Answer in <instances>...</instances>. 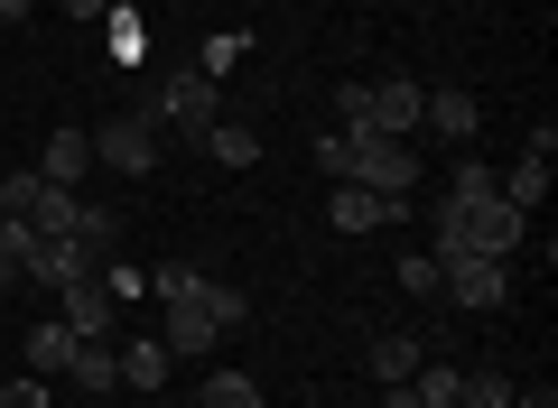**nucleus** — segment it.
Segmentation results:
<instances>
[{
	"label": "nucleus",
	"mask_w": 558,
	"mask_h": 408,
	"mask_svg": "<svg viewBox=\"0 0 558 408\" xmlns=\"http://www.w3.org/2000/svg\"><path fill=\"white\" fill-rule=\"evenodd\" d=\"M233 65H242V38H205V57H196V75H233Z\"/></svg>",
	"instance_id": "nucleus-25"
},
{
	"label": "nucleus",
	"mask_w": 558,
	"mask_h": 408,
	"mask_svg": "<svg viewBox=\"0 0 558 408\" xmlns=\"http://www.w3.org/2000/svg\"><path fill=\"white\" fill-rule=\"evenodd\" d=\"M65 10H75V20H102V10H112V0H65Z\"/></svg>",
	"instance_id": "nucleus-31"
},
{
	"label": "nucleus",
	"mask_w": 558,
	"mask_h": 408,
	"mask_svg": "<svg viewBox=\"0 0 558 408\" xmlns=\"http://www.w3.org/2000/svg\"><path fill=\"white\" fill-rule=\"evenodd\" d=\"M205 408H260V381L252 371H215L205 381Z\"/></svg>",
	"instance_id": "nucleus-21"
},
{
	"label": "nucleus",
	"mask_w": 558,
	"mask_h": 408,
	"mask_svg": "<svg viewBox=\"0 0 558 408\" xmlns=\"http://www.w3.org/2000/svg\"><path fill=\"white\" fill-rule=\"evenodd\" d=\"M410 390H418V408H457V371H438V362H418Z\"/></svg>",
	"instance_id": "nucleus-23"
},
{
	"label": "nucleus",
	"mask_w": 558,
	"mask_h": 408,
	"mask_svg": "<svg viewBox=\"0 0 558 408\" xmlns=\"http://www.w3.org/2000/svg\"><path fill=\"white\" fill-rule=\"evenodd\" d=\"M94 158H102L112 176H149V168H159V121H149V112L102 121V131H94Z\"/></svg>",
	"instance_id": "nucleus-5"
},
{
	"label": "nucleus",
	"mask_w": 558,
	"mask_h": 408,
	"mask_svg": "<svg viewBox=\"0 0 558 408\" xmlns=\"http://www.w3.org/2000/svg\"><path fill=\"white\" fill-rule=\"evenodd\" d=\"M428 260H438V288L457 297V307H475V316H494L502 297H512V270L484 260V251H428Z\"/></svg>",
	"instance_id": "nucleus-3"
},
{
	"label": "nucleus",
	"mask_w": 558,
	"mask_h": 408,
	"mask_svg": "<svg viewBox=\"0 0 558 408\" xmlns=\"http://www.w3.org/2000/svg\"><path fill=\"white\" fill-rule=\"evenodd\" d=\"M457 408H512V381L502 371H457Z\"/></svg>",
	"instance_id": "nucleus-20"
},
{
	"label": "nucleus",
	"mask_w": 558,
	"mask_h": 408,
	"mask_svg": "<svg viewBox=\"0 0 558 408\" xmlns=\"http://www.w3.org/2000/svg\"><path fill=\"white\" fill-rule=\"evenodd\" d=\"M0 408H47V381H10V390H0Z\"/></svg>",
	"instance_id": "nucleus-27"
},
{
	"label": "nucleus",
	"mask_w": 558,
	"mask_h": 408,
	"mask_svg": "<svg viewBox=\"0 0 558 408\" xmlns=\"http://www.w3.org/2000/svg\"><path fill=\"white\" fill-rule=\"evenodd\" d=\"M0 288H28V270H20V260H10V251H0Z\"/></svg>",
	"instance_id": "nucleus-30"
},
{
	"label": "nucleus",
	"mask_w": 558,
	"mask_h": 408,
	"mask_svg": "<svg viewBox=\"0 0 558 408\" xmlns=\"http://www.w3.org/2000/svg\"><path fill=\"white\" fill-rule=\"evenodd\" d=\"M140 112L159 121V131L178 121V131H196V139H205V131L223 121V94H215V75H196V65H178V75H159V94L140 102Z\"/></svg>",
	"instance_id": "nucleus-2"
},
{
	"label": "nucleus",
	"mask_w": 558,
	"mask_h": 408,
	"mask_svg": "<svg viewBox=\"0 0 558 408\" xmlns=\"http://www.w3.org/2000/svg\"><path fill=\"white\" fill-rule=\"evenodd\" d=\"M418 362H428V344H418V334H381V344H373V381H410Z\"/></svg>",
	"instance_id": "nucleus-16"
},
{
	"label": "nucleus",
	"mask_w": 558,
	"mask_h": 408,
	"mask_svg": "<svg viewBox=\"0 0 558 408\" xmlns=\"http://www.w3.org/2000/svg\"><path fill=\"white\" fill-rule=\"evenodd\" d=\"M0 205H10L20 223H38V233H65V223H75V186H47L38 168L0 176ZM10 214H0V223H10Z\"/></svg>",
	"instance_id": "nucleus-4"
},
{
	"label": "nucleus",
	"mask_w": 558,
	"mask_h": 408,
	"mask_svg": "<svg viewBox=\"0 0 558 408\" xmlns=\"http://www.w3.org/2000/svg\"><path fill=\"white\" fill-rule=\"evenodd\" d=\"M344 176L373 186L381 205H400V195L418 186V149H410V139H391V131H344Z\"/></svg>",
	"instance_id": "nucleus-1"
},
{
	"label": "nucleus",
	"mask_w": 558,
	"mask_h": 408,
	"mask_svg": "<svg viewBox=\"0 0 558 408\" xmlns=\"http://www.w3.org/2000/svg\"><path fill=\"white\" fill-rule=\"evenodd\" d=\"M0 20H28V0H0Z\"/></svg>",
	"instance_id": "nucleus-32"
},
{
	"label": "nucleus",
	"mask_w": 558,
	"mask_h": 408,
	"mask_svg": "<svg viewBox=\"0 0 558 408\" xmlns=\"http://www.w3.org/2000/svg\"><path fill=\"white\" fill-rule=\"evenodd\" d=\"M205 149H215L223 168H252V158H260V131H242V121H215V131H205Z\"/></svg>",
	"instance_id": "nucleus-19"
},
{
	"label": "nucleus",
	"mask_w": 558,
	"mask_h": 408,
	"mask_svg": "<svg viewBox=\"0 0 558 408\" xmlns=\"http://www.w3.org/2000/svg\"><path fill=\"white\" fill-rule=\"evenodd\" d=\"M336 131H373V84H344L336 94Z\"/></svg>",
	"instance_id": "nucleus-24"
},
{
	"label": "nucleus",
	"mask_w": 558,
	"mask_h": 408,
	"mask_svg": "<svg viewBox=\"0 0 558 408\" xmlns=\"http://www.w3.org/2000/svg\"><path fill=\"white\" fill-rule=\"evenodd\" d=\"M65 371L102 399V390H121V344H112V334H102V344H75V362H65Z\"/></svg>",
	"instance_id": "nucleus-13"
},
{
	"label": "nucleus",
	"mask_w": 558,
	"mask_h": 408,
	"mask_svg": "<svg viewBox=\"0 0 558 408\" xmlns=\"http://www.w3.org/2000/svg\"><path fill=\"white\" fill-rule=\"evenodd\" d=\"M418 112H428V84H410V75H391V84H373V131H391V139H410V131H418Z\"/></svg>",
	"instance_id": "nucleus-7"
},
{
	"label": "nucleus",
	"mask_w": 558,
	"mask_h": 408,
	"mask_svg": "<svg viewBox=\"0 0 558 408\" xmlns=\"http://www.w3.org/2000/svg\"><path fill=\"white\" fill-rule=\"evenodd\" d=\"M418 131H438V139H457V149H475V94H428V112H418Z\"/></svg>",
	"instance_id": "nucleus-12"
},
{
	"label": "nucleus",
	"mask_w": 558,
	"mask_h": 408,
	"mask_svg": "<svg viewBox=\"0 0 558 408\" xmlns=\"http://www.w3.org/2000/svg\"><path fill=\"white\" fill-rule=\"evenodd\" d=\"M65 233H75L84 251H112V242H121V214H112V205H84V195H75V223H65Z\"/></svg>",
	"instance_id": "nucleus-18"
},
{
	"label": "nucleus",
	"mask_w": 558,
	"mask_h": 408,
	"mask_svg": "<svg viewBox=\"0 0 558 408\" xmlns=\"http://www.w3.org/2000/svg\"><path fill=\"white\" fill-rule=\"evenodd\" d=\"M484 195H494V168H484L475 149H457V195H447V205H484Z\"/></svg>",
	"instance_id": "nucleus-22"
},
{
	"label": "nucleus",
	"mask_w": 558,
	"mask_h": 408,
	"mask_svg": "<svg viewBox=\"0 0 558 408\" xmlns=\"http://www.w3.org/2000/svg\"><path fill=\"white\" fill-rule=\"evenodd\" d=\"M84 168H94V131H47V158H38L47 186H84Z\"/></svg>",
	"instance_id": "nucleus-9"
},
{
	"label": "nucleus",
	"mask_w": 558,
	"mask_h": 408,
	"mask_svg": "<svg viewBox=\"0 0 558 408\" xmlns=\"http://www.w3.org/2000/svg\"><path fill=\"white\" fill-rule=\"evenodd\" d=\"M159 344H168V353H215V344H223V325L196 307V297H168V334H159Z\"/></svg>",
	"instance_id": "nucleus-10"
},
{
	"label": "nucleus",
	"mask_w": 558,
	"mask_h": 408,
	"mask_svg": "<svg viewBox=\"0 0 558 408\" xmlns=\"http://www.w3.org/2000/svg\"><path fill=\"white\" fill-rule=\"evenodd\" d=\"M121 390H168V344H121Z\"/></svg>",
	"instance_id": "nucleus-17"
},
{
	"label": "nucleus",
	"mask_w": 558,
	"mask_h": 408,
	"mask_svg": "<svg viewBox=\"0 0 558 408\" xmlns=\"http://www.w3.org/2000/svg\"><path fill=\"white\" fill-rule=\"evenodd\" d=\"M381 408H418V390L410 381H381Z\"/></svg>",
	"instance_id": "nucleus-28"
},
{
	"label": "nucleus",
	"mask_w": 558,
	"mask_h": 408,
	"mask_svg": "<svg viewBox=\"0 0 558 408\" xmlns=\"http://www.w3.org/2000/svg\"><path fill=\"white\" fill-rule=\"evenodd\" d=\"M326 214H336V233H373L381 214H400V205H381L373 186H354V176H336V195H326Z\"/></svg>",
	"instance_id": "nucleus-11"
},
{
	"label": "nucleus",
	"mask_w": 558,
	"mask_h": 408,
	"mask_svg": "<svg viewBox=\"0 0 558 408\" xmlns=\"http://www.w3.org/2000/svg\"><path fill=\"white\" fill-rule=\"evenodd\" d=\"M494 195L512 205V214H531V205H549V158H521L512 176H494Z\"/></svg>",
	"instance_id": "nucleus-14"
},
{
	"label": "nucleus",
	"mask_w": 558,
	"mask_h": 408,
	"mask_svg": "<svg viewBox=\"0 0 558 408\" xmlns=\"http://www.w3.org/2000/svg\"><path fill=\"white\" fill-rule=\"evenodd\" d=\"M94 270V251H84L75 233H47L38 251H28V279H38V288H65V279H84Z\"/></svg>",
	"instance_id": "nucleus-8"
},
{
	"label": "nucleus",
	"mask_w": 558,
	"mask_h": 408,
	"mask_svg": "<svg viewBox=\"0 0 558 408\" xmlns=\"http://www.w3.org/2000/svg\"><path fill=\"white\" fill-rule=\"evenodd\" d=\"M512 408H558V390L539 381V390H512Z\"/></svg>",
	"instance_id": "nucleus-29"
},
{
	"label": "nucleus",
	"mask_w": 558,
	"mask_h": 408,
	"mask_svg": "<svg viewBox=\"0 0 558 408\" xmlns=\"http://www.w3.org/2000/svg\"><path fill=\"white\" fill-rule=\"evenodd\" d=\"M391 279H400V288H410V297H438V260H428V251H418V260H400Z\"/></svg>",
	"instance_id": "nucleus-26"
},
{
	"label": "nucleus",
	"mask_w": 558,
	"mask_h": 408,
	"mask_svg": "<svg viewBox=\"0 0 558 408\" xmlns=\"http://www.w3.org/2000/svg\"><path fill=\"white\" fill-rule=\"evenodd\" d=\"M20 362H28V371H65V362H75V334H65L57 316H47V325H28V344H20Z\"/></svg>",
	"instance_id": "nucleus-15"
},
{
	"label": "nucleus",
	"mask_w": 558,
	"mask_h": 408,
	"mask_svg": "<svg viewBox=\"0 0 558 408\" xmlns=\"http://www.w3.org/2000/svg\"><path fill=\"white\" fill-rule=\"evenodd\" d=\"M57 297H65V307H57V325H65V334H75V344H102V334H112V316H121V297H112V288H102V279H94V270H84V279H65V288H57Z\"/></svg>",
	"instance_id": "nucleus-6"
},
{
	"label": "nucleus",
	"mask_w": 558,
	"mask_h": 408,
	"mask_svg": "<svg viewBox=\"0 0 558 408\" xmlns=\"http://www.w3.org/2000/svg\"><path fill=\"white\" fill-rule=\"evenodd\" d=\"M0 214H10V205H0Z\"/></svg>",
	"instance_id": "nucleus-33"
}]
</instances>
